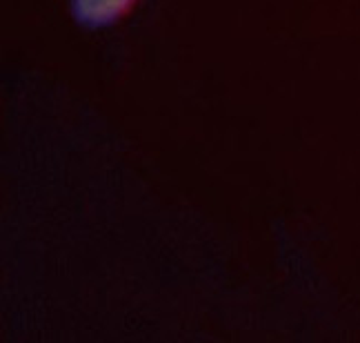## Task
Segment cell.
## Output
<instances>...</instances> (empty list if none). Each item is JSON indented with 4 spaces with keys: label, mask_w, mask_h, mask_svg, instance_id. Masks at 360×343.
<instances>
[{
    "label": "cell",
    "mask_w": 360,
    "mask_h": 343,
    "mask_svg": "<svg viewBox=\"0 0 360 343\" xmlns=\"http://www.w3.org/2000/svg\"><path fill=\"white\" fill-rule=\"evenodd\" d=\"M141 0H69L74 20L85 30H105L134 13Z\"/></svg>",
    "instance_id": "6da1fadb"
}]
</instances>
